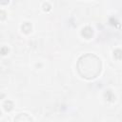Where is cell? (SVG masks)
I'll list each match as a JSON object with an SVG mask.
<instances>
[{
  "label": "cell",
  "mask_w": 122,
  "mask_h": 122,
  "mask_svg": "<svg viewBox=\"0 0 122 122\" xmlns=\"http://www.w3.org/2000/svg\"><path fill=\"white\" fill-rule=\"evenodd\" d=\"M21 29H22V31H23V32H25V33H30V32L31 31V24L26 22V23H24V24L22 25Z\"/></svg>",
  "instance_id": "obj_4"
},
{
  "label": "cell",
  "mask_w": 122,
  "mask_h": 122,
  "mask_svg": "<svg viewBox=\"0 0 122 122\" xmlns=\"http://www.w3.org/2000/svg\"><path fill=\"white\" fill-rule=\"evenodd\" d=\"M113 56L116 59H121L122 58V51L121 50H115L113 51Z\"/></svg>",
  "instance_id": "obj_6"
},
{
  "label": "cell",
  "mask_w": 122,
  "mask_h": 122,
  "mask_svg": "<svg viewBox=\"0 0 122 122\" xmlns=\"http://www.w3.org/2000/svg\"><path fill=\"white\" fill-rule=\"evenodd\" d=\"M76 69L82 78L92 80L96 78L102 70V62L98 56L93 53H86L79 57Z\"/></svg>",
  "instance_id": "obj_1"
},
{
  "label": "cell",
  "mask_w": 122,
  "mask_h": 122,
  "mask_svg": "<svg viewBox=\"0 0 122 122\" xmlns=\"http://www.w3.org/2000/svg\"><path fill=\"white\" fill-rule=\"evenodd\" d=\"M14 121H32V118L27 113H20L14 118Z\"/></svg>",
  "instance_id": "obj_2"
},
{
  "label": "cell",
  "mask_w": 122,
  "mask_h": 122,
  "mask_svg": "<svg viewBox=\"0 0 122 122\" xmlns=\"http://www.w3.org/2000/svg\"><path fill=\"white\" fill-rule=\"evenodd\" d=\"M3 107H4L5 111L10 112V111L12 110V108H13V103H12L11 101H10V100H6V101L4 102V104H3Z\"/></svg>",
  "instance_id": "obj_5"
},
{
  "label": "cell",
  "mask_w": 122,
  "mask_h": 122,
  "mask_svg": "<svg viewBox=\"0 0 122 122\" xmlns=\"http://www.w3.org/2000/svg\"><path fill=\"white\" fill-rule=\"evenodd\" d=\"M93 34V31H92V29L90 28V27H86L82 30V35L87 38V39H90Z\"/></svg>",
  "instance_id": "obj_3"
}]
</instances>
